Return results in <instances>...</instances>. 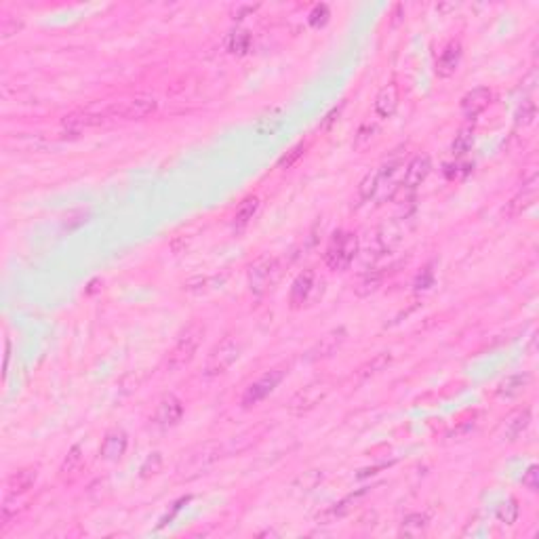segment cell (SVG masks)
<instances>
[{
  "label": "cell",
  "mask_w": 539,
  "mask_h": 539,
  "mask_svg": "<svg viewBox=\"0 0 539 539\" xmlns=\"http://www.w3.org/2000/svg\"><path fill=\"white\" fill-rule=\"evenodd\" d=\"M257 209H259V200L255 198V196H249V198H245L241 205H238V209H236V215H234V225L236 228H245L253 217H255V213H257Z\"/></svg>",
  "instance_id": "7402d4cb"
},
{
  "label": "cell",
  "mask_w": 539,
  "mask_h": 539,
  "mask_svg": "<svg viewBox=\"0 0 539 539\" xmlns=\"http://www.w3.org/2000/svg\"><path fill=\"white\" fill-rule=\"evenodd\" d=\"M219 455V447L215 445H205L198 451L190 453L182 463H179V472L184 476H196L198 472H203L207 465H211Z\"/></svg>",
  "instance_id": "8fae6325"
},
{
  "label": "cell",
  "mask_w": 539,
  "mask_h": 539,
  "mask_svg": "<svg viewBox=\"0 0 539 539\" xmlns=\"http://www.w3.org/2000/svg\"><path fill=\"white\" fill-rule=\"evenodd\" d=\"M280 262L276 257H264L259 262H255L249 270V284L251 291L255 295H264L266 291H270L278 278H280Z\"/></svg>",
  "instance_id": "277c9868"
},
{
  "label": "cell",
  "mask_w": 539,
  "mask_h": 539,
  "mask_svg": "<svg viewBox=\"0 0 539 539\" xmlns=\"http://www.w3.org/2000/svg\"><path fill=\"white\" fill-rule=\"evenodd\" d=\"M491 91L487 87H476L472 91H468L461 99V112L465 118H476L481 116L489 105H491Z\"/></svg>",
  "instance_id": "4fadbf2b"
},
{
  "label": "cell",
  "mask_w": 539,
  "mask_h": 539,
  "mask_svg": "<svg viewBox=\"0 0 539 539\" xmlns=\"http://www.w3.org/2000/svg\"><path fill=\"white\" fill-rule=\"evenodd\" d=\"M472 144H474V131H472L470 127H465V129H461V131L455 135L451 150H453L455 156H463V154L472 148Z\"/></svg>",
  "instance_id": "484cf974"
},
{
  "label": "cell",
  "mask_w": 539,
  "mask_h": 539,
  "mask_svg": "<svg viewBox=\"0 0 539 539\" xmlns=\"http://www.w3.org/2000/svg\"><path fill=\"white\" fill-rule=\"evenodd\" d=\"M302 154H304V146H297L295 150H291V156H289V158L284 156V158L280 160V164H282V166H291V164H293L299 156H302Z\"/></svg>",
  "instance_id": "e575fe53"
},
{
  "label": "cell",
  "mask_w": 539,
  "mask_h": 539,
  "mask_svg": "<svg viewBox=\"0 0 539 539\" xmlns=\"http://www.w3.org/2000/svg\"><path fill=\"white\" fill-rule=\"evenodd\" d=\"M203 335H205V327L200 323H192L182 335H179L177 343L173 345V350L169 352V358H166L169 371L184 369L192 361L200 341H203Z\"/></svg>",
  "instance_id": "7a4b0ae2"
},
{
  "label": "cell",
  "mask_w": 539,
  "mask_h": 539,
  "mask_svg": "<svg viewBox=\"0 0 539 539\" xmlns=\"http://www.w3.org/2000/svg\"><path fill=\"white\" fill-rule=\"evenodd\" d=\"M160 468H162V457H160V453H152L146 461H144V465H142V476L144 478H148V476H154V474H158L160 472Z\"/></svg>",
  "instance_id": "1f68e13d"
},
{
  "label": "cell",
  "mask_w": 539,
  "mask_h": 539,
  "mask_svg": "<svg viewBox=\"0 0 539 539\" xmlns=\"http://www.w3.org/2000/svg\"><path fill=\"white\" fill-rule=\"evenodd\" d=\"M390 361H392V356H390V354H379V356H375L373 361L363 369V375H373V373L384 371V369L390 365Z\"/></svg>",
  "instance_id": "4dcf8cb0"
},
{
  "label": "cell",
  "mask_w": 539,
  "mask_h": 539,
  "mask_svg": "<svg viewBox=\"0 0 539 539\" xmlns=\"http://www.w3.org/2000/svg\"><path fill=\"white\" fill-rule=\"evenodd\" d=\"M358 253V236L354 232H335L325 253V264L333 272H343L350 268Z\"/></svg>",
  "instance_id": "6da1fadb"
},
{
  "label": "cell",
  "mask_w": 539,
  "mask_h": 539,
  "mask_svg": "<svg viewBox=\"0 0 539 539\" xmlns=\"http://www.w3.org/2000/svg\"><path fill=\"white\" fill-rule=\"evenodd\" d=\"M398 101H400V91H398V85L396 83H390L386 87L379 89L377 97H375V114L379 118H390L394 116L396 108H398Z\"/></svg>",
  "instance_id": "9a60e30c"
},
{
  "label": "cell",
  "mask_w": 539,
  "mask_h": 539,
  "mask_svg": "<svg viewBox=\"0 0 539 539\" xmlns=\"http://www.w3.org/2000/svg\"><path fill=\"white\" fill-rule=\"evenodd\" d=\"M156 99L142 95V97H133L129 101H121L114 103V112H116V121H142V118L150 116L152 112H156Z\"/></svg>",
  "instance_id": "52a82bcc"
},
{
  "label": "cell",
  "mask_w": 539,
  "mask_h": 539,
  "mask_svg": "<svg viewBox=\"0 0 539 539\" xmlns=\"http://www.w3.org/2000/svg\"><path fill=\"white\" fill-rule=\"evenodd\" d=\"M343 339H345V329H333V331H329L325 337H320V341L310 350V361H318V358H329V356H333L337 350H339V345L343 343Z\"/></svg>",
  "instance_id": "2e32d148"
},
{
  "label": "cell",
  "mask_w": 539,
  "mask_h": 539,
  "mask_svg": "<svg viewBox=\"0 0 539 539\" xmlns=\"http://www.w3.org/2000/svg\"><path fill=\"white\" fill-rule=\"evenodd\" d=\"M522 487L529 489L531 493H535L539 489V468L533 463L527 468V472L522 474Z\"/></svg>",
  "instance_id": "f546056e"
},
{
  "label": "cell",
  "mask_w": 539,
  "mask_h": 539,
  "mask_svg": "<svg viewBox=\"0 0 539 539\" xmlns=\"http://www.w3.org/2000/svg\"><path fill=\"white\" fill-rule=\"evenodd\" d=\"M459 62H461V44H459L457 40H451V42L443 49V53H440V57H438V62H436V72H438V76H443V78L453 76L455 70L459 68Z\"/></svg>",
  "instance_id": "e0dca14e"
},
{
  "label": "cell",
  "mask_w": 539,
  "mask_h": 539,
  "mask_svg": "<svg viewBox=\"0 0 539 539\" xmlns=\"http://www.w3.org/2000/svg\"><path fill=\"white\" fill-rule=\"evenodd\" d=\"M379 182H382V171H371L365 175V179L358 186V194H361V200H371L377 190H379Z\"/></svg>",
  "instance_id": "603a6c76"
},
{
  "label": "cell",
  "mask_w": 539,
  "mask_h": 539,
  "mask_svg": "<svg viewBox=\"0 0 539 539\" xmlns=\"http://www.w3.org/2000/svg\"><path fill=\"white\" fill-rule=\"evenodd\" d=\"M127 434L123 432V430H118V428H114V430H110L105 436H103V443H101V447H99V455L105 459V461H118L123 455H125V451H127Z\"/></svg>",
  "instance_id": "5bb4252c"
},
{
  "label": "cell",
  "mask_w": 539,
  "mask_h": 539,
  "mask_svg": "<svg viewBox=\"0 0 539 539\" xmlns=\"http://www.w3.org/2000/svg\"><path fill=\"white\" fill-rule=\"evenodd\" d=\"M531 384V375L529 373H516V375H510L506 377L499 388H497V396L502 398H514L518 394H522Z\"/></svg>",
  "instance_id": "ffe728a7"
},
{
  "label": "cell",
  "mask_w": 539,
  "mask_h": 539,
  "mask_svg": "<svg viewBox=\"0 0 539 539\" xmlns=\"http://www.w3.org/2000/svg\"><path fill=\"white\" fill-rule=\"evenodd\" d=\"M36 478H38V472H36V468H24V470H19L17 474H13L11 478H9V495H24L28 489H32V485L36 483Z\"/></svg>",
  "instance_id": "d6986e66"
},
{
  "label": "cell",
  "mask_w": 539,
  "mask_h": 539,
  "mask_svg": "<svg viewBox=\"0 0 539 539\" xmlns=\"http://www.w3.org/2000/svg\"><path fill=\"white\" fill-rule=\"evenodd\" d=\"M377 135V125H371V123H365L361 129H358L356 137H354V150L363 152L371 146V142L375 139Z\"/></svg>",
  "instance_id": "cb8c5ba5"
},
{
  "label": "cell",
  "mask_w": 539,
  "mask_h": 539,
  "mask_svg": "<svg viewBox=\"0 0 539 539\" xmlns=\"http://www.w3.org/2000/svg\"><path fill=\"white\" fill-rule=\"evenodd\" d=\"M529 426H531V411H529V409H522V411H518L516 415H512L508 422H506L504 436H506L510 443H514L516 438H520V436L527 432Z\"/></svg>",
  "instance_id": "ac0fdd59"
},
{
  "label": "cell",
  "mask_w": 539,
  "mask_h": 539,
  "mask_svg": "<svg viewBox=\"0 0 539 539\" xmlns=\"http://www.w3.org/2000/svg\"><path fill=\"white\" fill-rule=\"evenodd\" d=\"M80 463H83V447L80 445H74L70 451H68V455H66V459H64V463H62V472L64 476L66 474H74L78 468H80Z\"/></svg>",
  "instance_id": "4316f807"
},
{
  "label": "cell",
  "mask_w": 539,
  "mask_h": 539,
  "mask_svg": "<svg viewBox=\"0 0 539 539\" xmlns=\"http://www.w3.org/2000/svg\"><path fill=\"white\" fill-rule=\"evenodd\" d=\"M184 417V404L182 400H179L177 396L173 394H166L160 402H158V409L154 413V424L162 430H169L173 426L179 424V419Z\"/></svg>",
  "instance_id": "30bf717a"
},
{
  "label": "cell",
  "mask_w": 539,
  "mask_h": 539,
  "mask_svg": "<svg viewBox=\"0 0 539 539\" xmlns=\"http://www.w3.org/2000/svg\"><path fill=\"white\" fill-rule=\"evenodd\" d=\"M430 171H432V160H430V156H428V154H417V156L407 164V169H404L402 186H404L407 190L419 188V186L426 182V177L430 175Z\"/></svg>",
  "instance_id": "7c38bea8"
},
{
  "label": "cell",
  "mask_w": 539,
  "mask_h": 539,
  "mask_svg": "<svg viewBox=\"0 0 539 539\" xmlns=\"http://www.w3.org/2000/svg\"><path fill=\"white\" fill-rule=\"evenodd\" d=\"M428 529V516L426 514H409L400 524V535L404 537H419Z\"/></svg>",
  "instance_id": "44dd1931"
},
{
  "label": "cell",
  "mask_w": 539,
  "mask_h": 539,
  "mask_svg": "<svg viewBox=\"0 0 539 539\" xmlns=\"http://www.w3.org/2000/svg\"><path fill=\"white\" fill-rule=\"evenodd\" d=\"M249 44H251V36L247 32H234L230 38V51L238 55H243L249 49Z\"/></svg>",
  "instance_id": "f1b7e54d"
},
{
  "label": "cell",
  "mask_w": 539,
  "mask_h": 539,
  "mask_svg": "<svg viewBox=\"0 0 539 539\" xmlns=\"http://www.w3.org/2000/svg\"><path fill=\"white\" fill-rule=\"evenodd\" d=\"M377 284H379V276H373V278H371V274H369V276L361 282V286H367L361 295H367L369 291H375V289H377Z\"/></svg>",
  "instance_id": "d590c367"
},
{
  "label": "cell",
  "mask_w": 539,
  "mask_h": 539,
  "mask_svg": "<svg viewBox=\"0 0 539 539\" xmlns=\"http://www.w3.org/2000/svg\"><path fill=\"white\" fill-rule=\"evenodd\" d=\"M316 286H318V282H316L314 270H304L302 274H299V276L293 280V284H291V293H289L291 308H295V310L304 308V306L310 302V299H312Z\"/></svg>",
  "instance_id": "9c48e42d"
},
{
  "label": "cell",
  "mask_w": 539,
  "mask_h": 539,
  "mask_svg": "<svg viewBox=\"0 0 539 539\" xmlns=\"http://www.w3.org/2000/svg\"><path fill=\"white\" fill-rule=\"evenodd\" d=\"M282 377H284V371H280V369H274V371H268L266 375H262L257 382H253L249 388H247V392L243 394V404L245 407H255L257 402H262L264 398H268L276 388H278V384L282 382Z\"/></svg>",
  "instance_id": "8992f818"
},
{
  "label": "cell",
  "mask_w": 539,
  "mask_h": 539,
  "mask_svg": "<svg viewBox=\"0 0 539 539\" xmlns=\"http://www.w3.org/2000/svg\"><path fill=\"white\" fill-rule=\"evenodd\" d=\"M327 17H329V9H327L325 5H318V7H314V11L310 13V24H312V26H323V24L327 22Z\"/></svg>",
  "instance_id": "836d02e7"
},
{
  "label": "cell",
  "mask_w": 539,
  "mask_h": 539,
  "mask_svg": "<svg viewBox=\"0 0 539 539\" xmlns=\"http://www.w3.org/2000/svg\"><path fill=\"white\" fill-rule=\"evenodd\" d=\"M22 28V22L17 19V17H13V15H5L3 17V22H0V32H3V36L5 38H9V36H13V34H17V30Z\"/></svg>",
  "instance_id": "d6a6232c"
},
{
  "label": "cell",
  "mask_w": 539,
  "mask_h": 539,
  "mask_svg": "<svg viewBox=\"0 0 539 539\" xmlns=\"http://www.w3.org/2000/svg\"><path fill=\"white\" fill-rule=\"evenodd\" d=\"M518 502L514 499V497H510V499H506L499 508H497V518H499V522H504V524H514L516 522V518H518Z\"/></svg>",
  "instance_id": "83f0119b"
},
{
  "label": "cell",
  "mask_w": 539,
  "mask_h": 539,
  "mask_svg": "<svg viewBox=\"0 0 539 539\" xmlns=\"http://www.w3.org/2000/svg\"><path fill=\"white\" fill-rule=\"evenodd\" d=\"M116 121V112H114V103L103 108V110H85V112H76L64 118V127L70 131H85V129H93V127H103L108 123Z\"/></svg>",
  "instance_id": "5b68a950"
},
{
  "label": "cell",
  "mask_w": 539,
  "mask_h": 539,
  "mask_svg": "<svg viewBox=\"0 0 539 539\" xmlns=\"http://www.w3.org/2000/svg\"><path fill=\"white\" fill-rule=\"evenodd\" d=\"M535 116H537V105H535V101L533 99H522V103H520V108L516 110V125L518 127H529L533 121H535Z\"/></svg>",
  "instance_id": "d4e9b609"
},
{
  "label": "cell",
  "mask_w": 539,
  "mask_h": 539,
  "mask_svg": "<svg viewBox=\"0 0 539 539\" xmlns=\"http://www.w3.org/2000/svg\"><path fill=\"white\" fill-rule=\"evenodd\" d=\"M329 390H331V388H329V384H327V382H314V384H310V386L302 388V390H299V392L291 398L289 409H291L293 413H304V411H310V409H314L316 404H320V402L327 398Z\"/></svg>",
  "instance_id": "ba28073f"
},
{
  "label": "cell",
  "mask_w": 539,
  "mask_h": 539,
  "mask_svg": "<svg viewBox=\"0 0 539 539\" xmlns=\"http://www.w3.org/2000/svg\"><path fill=\"white\" fill-rule=\"evenodd\" d=\"M238 356H241V345H238V341L234 337H225L221 339L209 354L207 358V365H205V373L209 377H215V375H221L225 373L236 361Z\"/></svg>",
  "instance_id": "3957f363"
}]
</instances>
